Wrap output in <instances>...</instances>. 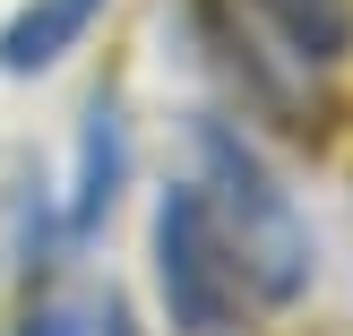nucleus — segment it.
Returning <instances> with one entry per match:
<instances>
[{"instance_id":"obj_1","label":"nucleus","mask_w":353,"mask_h":336,"mask_svg":"<svg viewBox=\"0 0 353 336\" xmlns=\"http://www.w3.org/2000/svg\"><path fill=\"white\" fill-rule=\"evenodd\" d=\"M199 199H207V216H216V233H224V250H233L250 302L285 310V302L310 293V276H319V233H310V216L293 207V190L276 181V164L233 121H199Z\"/></svg>"},{"instance_id":"obj_2","label":"nucleus","mask_w":353,"mask_h":336,"mask_svg":"<svg viewBox=\"0 0 353 336\" xmlns=\"http://www.w3.org/2000/svg\"><path fill=\"white\" fill-rule=\"evenodd\" d=\"M147 259H155V302H164L172 336H233L241 328V285L233 250H224L216 216H207L199 181H172L155 199V224H147Z\"/></svg>"},{"instance_id":"obj_3","label":"nucleus","mask_w":353,"mask_h":336,"mask_svg":"<svg viewBox=\"0 0 353 336\" xmlns=\"http://www.w3.org/2000/svg\"><path fill=\"white\" fill-rule=\"evenodd\" d=\"M121 181H130V121H121L112 95H95L86 103V130H78V181H69V207H61L69 241H86L103 216H112Z\"/></svg>"},{"instance_id":"obj_4","label":"nucleus","mask_w":353,"mask_h":336,"mask_svg":"<svg viewBox=\"0 0 353 336\" xmlns=\"http://www.w3.org/2000/svg\"><path fill=\"white\" fill-rule=\"evenodd\" d=\"M95 17H103V0H17L0 17V78H34V69L69 61Z\"/></svg>"},{"instance_id":"obj_5","label":"nucleus","mask_w":353,"mask_h":336,"mask_svg":"<svg viewBox=\"0 0 353 336\" xmlns=\"http://www.w3.org/2000/svg\"><path fill=\"white\" fill-rule=\"evenodd\" d=\"M250 9L285 34V52H293L302 69H310V61H336L345 34H353V9H345V0H250Z\"/></svg>"},{"instance_id":"obj_6","label":"nucleus","mask_w":353,"mask_h":336,"mask_svg":"<svg viewBox=\"0 0 353 336\" xmlns=\"http://www.w3.org/2000/svg\"><path fill=\"white\" fill-rule=\"evenodd\" d=\"M9 336H86V319H78V310H61V302H43V310H26Z\"/></svg>"},{"instance_id":"obj_7","label":"nucleus","mask_w":353,"mask_h":336,"mask_svg":"<svg viewBox=\"0 0 353 336\" xmlns=\"http://www.w3.org/2000/svg\"><path fill=\"white\" fill-rule=\"evenodd\" d=\"M103 328H112V336H130V328H121V319H103Z\"/></svg>"}]
</instances>
